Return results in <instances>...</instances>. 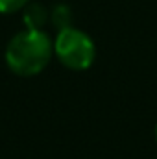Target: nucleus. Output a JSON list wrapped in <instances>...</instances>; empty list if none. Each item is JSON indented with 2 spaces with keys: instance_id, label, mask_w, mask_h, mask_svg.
Returning a JSON list of instances; mask_svg holds the SVG:
<instances>
[{
  "instance_id": "nucleus-1",
  "label": "nucleus",
  "mask_w": 157,
  "mask_h": 159,
  "mask_svg": "<svg viewBox=\"0 0 157 159\" xmlns=\"http://www.w3.org/2000/svg\"><path fill=\"white\" fill-rule=\"evenodd\" d=\"M54 54V43L43 30H24L7 43L6 65L17 76H35L46 69Z\"/></svg>"
},
{
  "instance_id": "nucleus-2",
  "label": "nucleus",
  "mask_w": 157,
  "mask_h": 159,
  "mask_svg": "<svg viewBox=\"0 0 157 159\" xmlns=\"http://www.w3.org/2000/svg\"><path fill=\"white\" fill-rule=\"evenodd\" d=\"M54 54L67 69L87 70L96 57V48L85 32L69 26L57 32L54 41Z\"/></svg>"
},
{
  "instance_id": "nucleus-3",
  "label": "nucleus",
  "mask_w": 157,
  "mask_h": 159,
  "mask_svg": "<svg viewBox=\"0 0 157 159\" xmlns=\"http://www.w3.org/2000/svg\"><path fill=\"white\" fill-rule=\"evenodd\" d=\"M48 15L50 13L41 4H28L24 7V15H22V20L26 24V30H41L46 24Z\"/></svg>"
},
{
  "instance_id": "nucleus-4",
  "label": "nucleus",
  "mask_w": 157,
  "mask_h": 159,
  "mask_svg": "<svg viewBox=\"0 0 157 159\" xmlns=\"http://www.w3.org/2000/svg\"><path fill=\"white\" fill-rule=\"evenodd\" d=\"M50 19H52V22H54V26H57V30H63V28H69V26H70L72 13H70L69 6L57 4V6H54V9L50 11Z\"/></svg>"
},
{
  "instance_id": "nucleus-5",
  "label": "nucleus",
  "mask_w": 157,
  "mask_h": 159,
  "mask_svg": "<svg viewBox=\"0 0 157 159\" xmlns=\"http://www.w3.org/2000/svg\"><path fill=\"white\" fill-rule=\"evenodd\" d=\"M30 4V0H0V13H15L24 9Z\"/></svg>"
},
{
  "instance_id": "nucleus-6",
  "label": "nucleus",
  "mask_w": 157,
  "mask_h": 159,
  "mask_svg": "<svg viewBox=\"0 0 157 159\" xmlns=\"http://www.w3.org/2000/svg\"><path fill=\"white\" fill-rule=\"evenodd\" d=\"M155 139H157V126H155Z\"/></svg>"
}]
</instances>
